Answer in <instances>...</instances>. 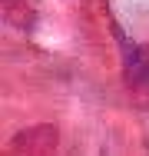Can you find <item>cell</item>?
<instances>
[{
	"label": "cell",
	"mask_w": 149,
	"mask_h": 156,
	"mask_svg": "<svg viewBox=\"0 0 149 156\" xmlns=\"http://www.w3.org/2000/svg\"><path fill=\"white\" fill-rule=\"evenodd\" d=\"M123 70L126 80L139 90H149V47L146 43H126L123 40Z\"/></svg>",
	"instance_id": "cell-1"
},
{
	"label": "cell",
	"mask_w": 149,
	"mask_h": 156,
	"mask_svg": "<svg viewBox=\"0 0 149 156\" xmlns=\"http://www.w3.org/2000/svg\"><path fill=\"white\" fill-rule=\"evenodd\" d=\"M3 20L17 30H33L36 27V13L27 0H3Z\"/></svg>",
	"instance_id": "cell-2"
}]
</instances>
